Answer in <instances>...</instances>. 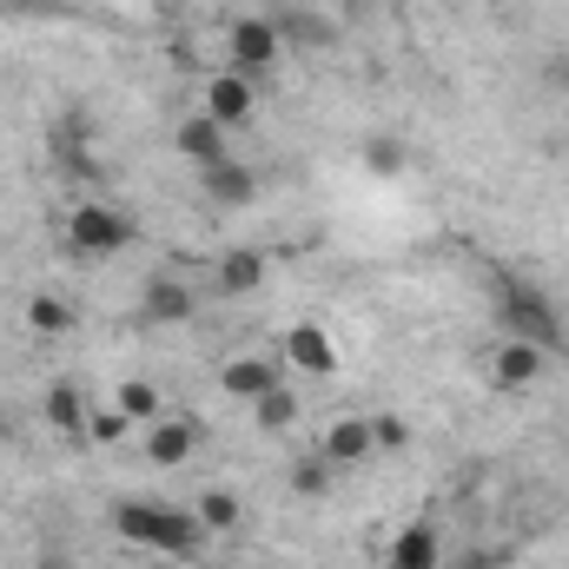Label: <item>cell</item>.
Wrapping results in <instances>:
<instances>
[{
	"label": "cell",
	"mask_w": 569,
	"mask_h": 569,
	"mask_svg": "<svg viewBox=\"0 0 569 569\" xmlns=\"http://www.w3.org/2000/svg\"><path fill=\"white\" fill-rule=\"evenodd\" d=\"M113 530H120L127 543L159 550V557H199V543H206V523H199V517L159 510V503H120V510H113Z\"/></svg>",
	"instance_id": "6da1fadb"
},
{
	"label": "cell",
	"mask_w": 569,
	"mask_h": 569,
	"mask_svg": "<svg viewBox=\"0 0 569 569\" xmlns=\"http://www.w3.org/2000/svg\"><path fill=\"white\" fill-rule=\"evenodd\" d=\"M503 325H510V338H523V345H537V351L563 345V318H557V305H550L537 284H523V279H503Z\"/></svg>",
	"instance_id": "7a4b0ae2"
},
{
	"label": "cell",
	"mask_w": 569,
	"mask_h": 569,
	"mask_svg": "<svg viewBox=\"0 0 569 569\" xmlns=\"http://www.w3.org/2000/svg\"><path fill=\"white\" fill-rule=\"evenodd\" d=\"M67 232H73V246H80V252L107 259V252H127V239H133V219H127V212H113V206H73Z\"/></svg>",
	"instance_id": "3957f363"
},
{
	"label": "cell",
	"mask_w": 569,
	"mask_h": 569,
	"mask_svg": "<svg viewBox=\"0 0 569 569\" xmlns=\"http://www.w3.org/2000/svg\"><path fill=\"white\" fill-rule=\"evenodd\" d=\"M232 73H266L272 60L284 53V40H279V20H259V13H246V20H232Z\"/></svg>",
	"instance_id": "277c9868"
},
{
	"label": "cell",
	"mask_w": 569,
	"mask_h": 569,
	"mask_svg": "<svg viewBox=\"0 0 569 569\" xmlns=\"http://www.w3.org/2000/svg\"><path fill=\"white\" fill-rule=\"evenodd\" d=\"M284 358H291L305 378H331V371H338V345H331L318 325H291V331H284Z\"/></svg>",
	"instance_id": "5b68a950"
},
{
	"label": "cell",
	"mask_w": 569,
	"mask_h": 569,
	"mask_svg": "<svg viewBox=\"0 0 569 569\" xmlns=\"http://www.w3.org/2000/svg\"><path fill=\"white\" fill-rule=\"evenodd\" d=\"M537 371H543V351L537 345H523V338H503L497 345V365H490L497 391H523V385H537Z\"/></svg>",
	"instance_id": "8992f818"
},
{
	"label": "cell",
	"mask_w": 569,
	"mask_h": 569,
	"mask_svg": "<svg viewBox=\"0 0 569 569\" xmlns=\"http://www.w3.org/2000/svg\"><path fill=\"white\" fill-rule=\"evenodd\" d=\"M192 443H199V425H192V418H159V425L146 430V457H152L159 470L186 463V457H192Z\"/></svg>",
	"instance_id": "52a82bcc"
},
{
	"label": "cell",
	"mask_w": 569,
	"mask_h": 569,
	"mask_svg": "<svg viewBox=\"0 0 569 569\" xmlns=\"http://www.w3.org/2000/svg\"><path fill=\"white\" fill-rule=\"evenodd\" d=\"M437 563H443V537H437V523H411V530L391 537V563L385 569H437Z\"/></svg>",
	"instance_id": "ba28073f"
},
{
	"label": "cell",
	"mask_w": 569,
	"mask_h": 569,
	"mask_svg": "<svg viewBox=\"0 0 569 569\" xmlns=\"http://www.w3.org/2000/svg\"><path fill=\"white\" fill-rule=\"evenodd\" d=\"M206 113H212L219 127L252 120V80H246V73H219V80L206 87Z\"/></svg>",
	"instance_id": "9c48e42d"
},
{
	"label": "cell",
	"mask_w": 569,
	"mask_h": 569,
	"mask_svg": "<svg viewBox=\"0 0 569 569\" xmlns=\"http://www.w3.org/2000/svg\"><path fill=\"white\" fill-rule=\"evenodd\" d=\"M47 425L60 430V437H73V443H87V398H80L73 378L47 385Z\"/></svg>",
	"instance_id": "30bf717a"
},
{
	"label": "cell",
	"mask_w": 569,
	"mask_h": 569,
	"mask_svg": "<svg viewBox=\"0 0 569 569\" xmlns=\"http://www.w3.org/2000/svg\"><path fill=\"white\" fill-rule=\"evenodd\" d=\"M219 385H226L232 398H246V405H259L266 391H279V365H266V358H232V365L219 371Z\"/></svg>",
	"instance_id": "8fae6325"
},
{
	"label": "cell",
	"mask_w": 569,
	"mask_h": 569,
	"mask_svg": "<svg viewBox=\"0 0 569 569\" xmlns=\"http://www.w3.org/2000/svg\"><path fill=\"white\" fill-rule=\"evenodd\" d=\"M179 152H186L192 166H219V159H226V127H219L212 113L179 120Z\"/></svg>",
	"instance_id": "7c38bea8"
},
{
	"label": "cell",
	"mask_w": 569,
	"mask_h": 569,
	"mask_svg": "<svg viewBox=\"0 0 569 569\" xmlns=\"http://www.w3.org/2000/svg\"><path fill=\"white\" fill-rule=\"evenodd\" d=\"M206 192H212L219 206H246V199L259 192V179H252L239 159H219V166H206Z\"/></svg>",
	"instance_id": "4fadbf2b"
},
{
	"label": "cell",
	"mask_w": 569,
	"mask_h": 569,
	"mask_svg": "<svg viewBox=\"0 0 569 569\" xmlns=\"http://www.w3.org/2000/svg\"><path fill=\"white\" fill-rule=\"evenodd\" d=\"M146 318L152 325H179V318H192V291L172 279H152L146 284Z\"/></svg>",
	"instance_id": "5bb4252c"
},
{
	"label": "cell",
	"mask_w": 569,
	"mask_h": 569,
	"mask_svg": "<svg viewBox=\"0 0 569 569\" xmlns=\"http://www.w3.org/2000/svg\"><path fill=\"white\" fill-rule=\"evenodd\" d=\"M378 443H371V425H358V418H345V425L325 430V457L331 463H358V457H371Z\"/></svg>",
	"instance_id": "9a60e30c"
},
{
	"label": "cell",
	"mask_w": 569,
	"mask_h": 569,
	"mask_svg": "<svg viewBox=\"0 0 569 569\" xmlns=\"http://www.w3.org/2000/svg\"><path fill=\"white\" fill-rule=\"evenodd\" d=\"M27 325H33L40 338H60V331H73V305L53 298V291H40V298H27Z\"/></svg>",
	"instance_id": "2e32d148"
},
{
	"label": "cell",
	"mask_w": 569,
	"mask_h": 569,
	"mask_svg": "<svg viewBox=\"0 0 569 569\" xmlns=\"http://www.w3.org/2000/svg\"><path fill=\"white\" fill-rule=\"evenodd\" d=\"M266 284V259L259 252H226L219 259V291H259Z\"/></svg>",
	"instance_id": "e0dca14e"
},
{
	"label": "cell",
	"mask_w": 569,
	"mask_h": 569,
	"mask_svg": "<svg viewBox=\"0 0 569 569\" xmlns=\"http://www.w3.org/2000/svg\"><path fill=\"white\" fill-rule=\"evenodd\" d=\"M120 418L133 425H159V385H146V378H133V385H120Z\"/></svg>",
	"instance_id": "ac0fdd59"
},
{
	"label": "cell",
	"mask_w": 569,
	"mask_h": 569,
	"mask_svg": "<svg viewBox=\"0 0 569 569\" xmlns=\"http://www.w3.org/2000/svg\"><path fill=\"white\" fill-rule=\"evenodd\" d=\"M199 523H206V530H232V523H239V497H232V490H206V497H199Z\"/></svg>",
	"instance_id": "d6986e66"
},
{
	"label": "cell",
	"mask_w": 569,
	"mask_h": 569,
	"mask_svg": "<svg viewBox=\"0 0 569 569\" xmlns=\"http://www.w3.org/2000/svg\"><path fill=\"white\" fill-rule=\"evenodd\" d=\"M291 418H298V398H291L284 385L259 398V425H266V430H291Z\"/></svg>",
	"instance_id": "ffe728a7"
},
{
	"label": "cell",
	"mask_w": 569,
	"mask_h": 569,
	"mask_svg": "<svg viewBox=\"0 0 569 569\" xmlns=\"http://www.w3.org/2000/svg\"><path fill=\"white\" fill-rule=\"evenodd\" d=\"M325 483H331V457H305V463L291 470V490H298V497H318Z\"/></svg>",
	"instance_id": "44dd1931"
},
{
	"label": "cell",
	"mask_w": 569,
	"mask_h": 569,
	"mask_svg": "<svg viewBox=\"0 0 569 569\" xmlns=\"http://www.w3.org/2000/svg\"><path fill=\"white\" fill-rule=\"evenodd\" d=\"M371 443H378V450H405V443H411V425H405V418H371Z\"/></svg>",
	"instance_id": "7402d4cb"
},
{
	"label": "cell",
	"mask_w": 569,
	"mask_h": 569,
	"mask_svg": "<svg viewBox=\"0 0 569 569\" xmlns=\"http://www.w3.org/2000/svg\"><path fill=\"white\" fill-rule=\"evenodd\" d=\"M365 159H371V172H398V166H405V146L398 140H371L365 146Z\"/></svg>",
	"instance_id": "603a6c76"
},
{
	"label": "cell",
	"mask_w": 569,
	"mask_h": 569,
	"mask_svg": "<svg viewBox=\"0 0 569 569\" xmlns=\"http://www.w3.org/2000/svg\"><path fill=\"white\" fill-rule=\"evenodd\" d=\"M87 437H93V443H113V437H127V418H120V411H113V418H93Z\"/></svg>",
	"instance_id": "cb8c5ba5"
},
{
	"label": "cell",
	"mask_w": 569,
	"mask_h": 569,
	"mask_svg": "<svg viewBox=\"0 0 569 569\" xmlns=\"http://www.w3.org/2000/svg\"><path fill=\"white\" fill-rule=\"evenodd\" d=\"M33 569H73V557H67V550H40V563Z\"/></svg>",
	"instance_id": "d4e9b609"
},
{
	"label": "cell",
	"mask_w": 569,
	"mask_h": 569,
	"mask_svg": "<svg viewBox=\"0 0 569 569\" xmlns=\"http://www.w3.org/2000/svg\"><path fill=\"white\" fill-rule=\"evenodd\" d=\"M550 80H557V87H569V60H557V67H550Z\"/></svg>",
	"instance_id": "484cf974"
}]
</instances>
